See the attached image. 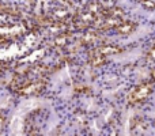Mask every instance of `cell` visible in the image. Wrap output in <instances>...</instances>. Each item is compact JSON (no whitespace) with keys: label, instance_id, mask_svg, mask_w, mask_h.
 Here are the masks:
<instances>
[{"label":"cell","instance_id":"1","mask_svg":"<svg viewBox=\"0 0 155 136\" xmlns=\"http://www.w3.org/2000/svg\"><path fill=\"white\" fill-rule=\"evenodd\" d=\"M153 93V83L151 82H144L140 85L135 86L128 94V102L131 105H136V104H142L144 102L148 97Z\"/></svg>","mask_w":155,"mask_h":136},{"label":"cell","instance_id":"2","mask_svg":"<svg viewBox=\"0 0 155 136\" xmlns=\"http://www.w3.org/2000/svg\"><path fill=\"white\" fill-rule=\"evenodd\" d=\"M97 52H99V53L105 55V56H113V55H118L123 52V49L120 48L118 45H113V44H110V45H101V46H97V48H94Z\"/></svg>","mask_w":155,"mask_h":136},{"label":"cell","instance_id":"3","mask_svg":"<svg viewBox=\"0 0 155 136\" xmlns=\"http://www.w3.org/2000/svg\"><path fill=\"white\" fill-rule=\"evenodd\" d=\"M137 25L135 23V22H131V21H123L120 25L117 26V32L120 33L121 35H129L132 34V33L136 30Z\"/></svg>","mask_w":155,"mask_h":136},{"label":"cell","instance_id":"4","mask_svg":"<svg viewBox=\"0 0 155 136\" xmlns=\"http://www.w3.org/2000/svg\"><path fill=\"white\" fill-rule=\"evenodd\" d=\"M105 63H106V56L102 53H99V52H97L95 49H93L90 53V64L93 65V67H101V65H104Z\"/></svg>","mask_w":155,"mask_h":136},{"label":"cell","instance_id":"5","mask_svg":"<svg viewBox=\"0 0 155 136\" xmlns=\"http://www.w3.org/2000/svg\"><path fill=\"white\" fill-rule=\"evenodd\" d=\"M97 40H98V34H97V32H90L86 35H83L82 42L86 44V45H93L94 42H97Z\"/></svg>","mask_w":155,"mask_h":136},{"label":"cell","instance_id":"6","mask_svg":"<svg viewBox=\"0 0 155 136\" xmlns=\"http://www.w3.org/2000/svg\"><path fill=\"white\" fill-rule=\"evenodd\" d=\"M142 5L148 11L155 10V3L153 2V0H142Z\"/></svg>","mask_w":155,"mask_h":136},{"label":"cell","instance_id":"7","mask_svg":"<svg viewBox=\"0 0 155 136\" xmlns=\"http://www.w3.org/2000/svg\"><path fill=\"white\" fill-rule=\"evenodd\" d=\"M146 57H147L148 61H155V44L153 46H151L150 49H148L147 55H146Z\"/></svg>","mask_w":155,"mask_h":136},{"label":"cell","instance_id":"8","mask_svg":"<svg viewBox=\"0 0 155 136\" xmlns=\"http://www.w3.org/2000/svg\"><path fill=\"white\" fill-rule=\"evenodd\" d=\"M151 75H153V79L155 80V69H153V72H151Z\"/></svg>","mask_w":155,"mask_h":136}]
</instances>
